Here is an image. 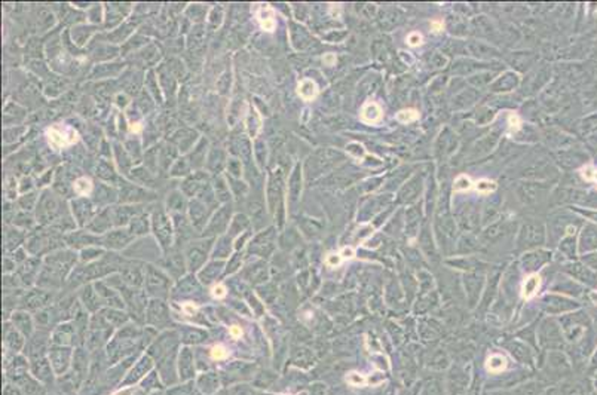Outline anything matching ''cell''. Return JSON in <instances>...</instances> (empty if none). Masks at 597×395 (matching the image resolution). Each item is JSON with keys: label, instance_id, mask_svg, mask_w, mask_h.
<instances>
[{"label": "cell", "instance_id": "obj_1", "mask_svg": "<svg viewBox=\"0 0 597 395\" xmlns=\"http://www.w3.org/2000/svg\"><path fill=\"white\" fill-rule=\"evenodd\" d=\"M360 117H361V121H363L364 124L376 125V124H379V122L382 121L383 111H382V107L377 104L376 101H369V103H366V104L363 106L361 113H360Z\"/></svg>", "mask_w": 597, "mask_h": 395}, {"label": "cell", "instance_id": "obj_2", "mask_svg": "<svg viewBox=\"0 0 597 395\" xmlns=\"http://www.w3.org/2000/svg\"><path fill=\"white\" fill-rule=\"evenodd\" d=\"M539 287H541V276H539L538 273H532V275H529V276L523 281V286H522V297L526 299V300H529V299H532V297L538 293Z\"/></svg>", "mask_w": 597, "mask_h": 395}, {"label": "cell", "instance_id": "obj_3", "mask_svg": "<svg viewBox=\"0 0 597 395\" xmlns=\"http://www.w3.org/2000/svg\"><path fill=\"white\" fill-rule=\"evenodd\" d=\"M68 355H70V352L66 351V348H64V351H63V348L60 351L52 349L51 361H52V367L57 372V374L64 373V370L68 366Z\"/></svg>", "mask_w": 597, "mask_h": 395}, {"label": "cell", "instance_id": "obj_4", "mask_svg": "<svg viewBox=\"0 0 597 395\" xmlns=\"http://www.w3.org/2000/svg\"><path fill=\"white\" fill-rule=\"evenodd\" d=\"M193 374V357L189 349H184L180 355V377L190 379Z\"/></svg>", "mask_w": 597, "mask_h": 395}, {"label": "cell", "instance_id": "obj_5", "mask_svg": "<svg viewBox=\"0 0 597 395\" xmlns=\"http://www.w3.org/2000/svg\"><path fill=\"white\" fill-rule=\"evenodd\" d=\"M486 369L490 373H501L507 369V358L501 353H493L487 358Z\"/></svg>", "mask_w": 597, "mask_h": 395}, {"label": "cell", "instance_id": "obj_6", "mask_svg": "<svg viewBox=\"0 0 597 395\" xmlns=\"http://www.w3.org/2000/svg\"><path fill=\"white\" fill-rule=\"evenodd\" d=\"M316 94H318V88H316V85H315L313 81L305 79V81H302V82L299 84V95H300L303 100L310 101V100H313V98L316 97Z\"/></svg>", "mask_w": 597, "mask_h": 395}, {"label": "cell", "instance_id": "obj_7", "mask_svg": "<svg viewBox=\"0 0 597 395\" xmlns=\"http://www.w3.org/2000/svg\"><path fill=\"white\" fill-rule=\"evenodd\" d=\"M199 386H201V389L204 392L213 394L219 388V379H217L216 374L205 373L204 376H201V379H199Z\"/></svg>", "mask_w": 597, "mask_h": 395}, {"label": "cell", "instance_id": "obj_8", "mask_svg": "<svg viewBox=\"0 0 597 395\" xmlns=\"http://www.w3.org/2000/svg\"><path fill=\"white\" fill-rule=\"evenodd\" d=\"M147 284H149V288L152 290V288H156L157 287V290H162V288H167L168 287V280L161 273V272H157V270H155V269H149V273H147ZM164 291V290H162Z\"/></svg>", "mask_w": 597, "mask_h": 395}, {"label": "cell", "instance_id": "obj_9", "mask_svg": "<svg viewBox=\"0 0 597 395\" xmlns=\"http://www.w3.org/2000/svg\"><path fill=\"white\" fill-rule=\"evenodd\" d=\"M205 257H207V250L205 248H199L198 245H195V247H192L190 248V251H189V266H190V269H198L199 266L202 264V262L205 260Z\"/></svg>", "mask_w": 597, "mask_h": 395}, {"label": "cell", "instance_id": "obj_10", "mask_svg": "<svg viewBox=\"0 0 597 395\" xmlns=\"http://www.w3.org/2000/svg\"><path fill=\"white\" fill-rule=\"evenodd\" d=\"M150 366H152V363H150V360L147 358V357H144L141 361H140V364L135 367V370L133 369V372H131V374L128 376V379H127V382H133V380H137V379H140L143 374L146 373L149 369H150Z\"/></svg>", "mask_w": 597, "mask_h": 395}, {"label": "cell", "instance_id": "obj_11", "mask_svg": "<svg viewBox=\"0 0 597 395\" xmlns=\"http://www.w3.org/2000/svg\"><path fill=\"white\" fill-rule=\"evenodd\" d=\"M397 121L400 124H412L419 119V111L416 109H404L397 113Z\"/></svg>", "mask_w": 597, "mask_h": 395}, {"label": "cell", "instance_id": "obj_12", "mask_svg": "<svg viewBox=\"0 0 597 395\" xmlns=\"http://www.w3.org/2000/svg\"><path fill=\"white\" fill-rule=\"evenodd\" d=\"M496 189H498V184H496L495 181H492V180L483 178V180H479V181L475 183V190H477L479 193H483V195L492 193V192H495Z\"/></svg>", "mask_w": 597, "mask_h": 395}, {"label": "cell", "instance_id": "obj_13", "mask_svg": "<svg viewBox=\"0 0 597 395\" xmlns=\"http://www.w3.org/2000/svg\"><path fill=\"white\" fill-rule=\"evenodd\" d=\"M471 187H472V181H471L469 177L465 176V174L458 177L455 180V183H453V190L455 192H465V190H469Z\"/></svg>", "mask_w": 597, "mask_h": 395}, {"label": "cell", "instance_id": "obj_14", "mask_svg": "<svg viewBox=\"0 0 597 395\" xmlns=\"http://www.w3.org/2000/svg\"><path fill=\"white\" fill-rule=\"evenodd\" d=\"M346 382H348L351 386H366L367 377L363 376V374L356 373V372H352V373H349L346 376Z\"/></svg>", "mask_w": 597, "mask_h": 395}, {"label": "cell", "instance_id": "obj_15", "mask_svg": "<svg viewBox=\"0 0 597 395\" xmlns=\"http://www.w3.org/2000/svg\"><path fill=\"white\" fill-rule=\"evenodd\" d=\"M348 152L351 154H354L358 161H363L361 157H363V154L366 153V152H364V147H363L361 144H358V143H351V144L348 146Z\"/></svg>", "mask_w": 597, "mask_h": 395}, {"label": "cell", "instance_id": "obj_16", "mask_svg": "<svg viewBox=\"0 0 597 395\" xmlns=\"http://www.w3.org/2000/svg\"><path fill=\"white\" fill-rule=\"evenodd\" d=\"M342 260H343L342 256L337 254V253H330V254L326 257V263H327V266H330V267H337V266H340Z\"/></svg>", "mask_w": 597, "mask_h": 395}, {"label": "cell", "instance_id": "obj_17", "mask_svg": "<svg viewBox=\"0 0 597 395\" xmlns=\"http://www.w3.org/2000/svg\"><path fill=\"white\" fill-rule=\"evenodd\" d=\"M581 174H582V177L585 178V180H590V181H596L597 183V170L596 168H593V167H584L582 168V171H581Z\"/></svg>", "mask_w": 597, "mask_h": 395}, {"label": "cell", "instance_id": "obj_18", "mask_svg": "<svg viewBox=\"0 0 597 395\" xmlns=\"http://www.w3.org/2000/svg\"><path fill=\"white\" fill-rule=\"evenodd\" d=\"M422 42H423V37H422V34L418 33V31L410 33L409 37H407V44L410 45V46H419V45H422Z\"/></svg>", "mask_w": 597, "mask_h": 395}, {"label": "cell", "instance_id": "obj_19", "mask_svg": "<svg viewBox=\"0 0 597 395\" xmlns=\"http://www.w3.org/2000/svg\"><path fill=\"white\" fill-rule=\"evenodd\" d=\"M508 124H509V130L511 131H517V130H520V117L517 116V114H509L508 116Z\"/></svg>", "mask_w": 597, "mask_h": 395}, {"label": "cell", "instance_id": "obj_20", "mask_svg": "<svg viewBox=\"0 0 597 395\" xmlns=\"http://www.w3.org/2000/svg\"><path fill=\"white\" fill-rule=\"evenodd\" d=\"M232 395H257L253 389H250V388H247V386H235L232 391Z\"/></svg>", "mask_w": 597, "mask_h": 395}, {"label": "cell", "instance_id": "obj_21", "mask_svg": "<svg viewBox=\"0 0 597 395\" xmlns=\"http://www.w3.org/2000/svg\"><path fill=\"white\" fill-rule=\"evenodd\" d=\"M226 355H227V352H226V349L223 346H214L213 348V357L214 358L223 360V358H226Z\"/></svg>", "mask_w": 597, "mask_h": 395}, {"label": "cell", "instance_id": "obj_22", "mask_svg": "<svg viewBox=\"0 0 597 395\" xmlns=\"http://www.w3.org/2000/svg\"><path fill=\"white\" fill-rule=\"evenodd\" d=\"M340 256H342V259H354V256H355L354 248H351V247H345V248L342 250Z\"/></svg>", "mask_w": 597, "mask_h": 395}, {"label": "cell", "instance_id": "obj_23", "mask_svg": "<svg viewBox=\"0 0 597 395\" xmlns=\"http://www.w3.org/2000/svg\"><path fill=\"white\" fill-rule=\"evenodd\" d=\"M323 63L327 64V66L336 64V55H334V54H326V55L323 57Z\"/></svg>", "mask_w": 597, "mask_h": 395}, {"label": "cell", "instance_id": "obj_24", "mask_svg": "<svg viewBox=\"0 0 597 395\" xmlns=\"http://www.w3.org/2000/svg\"><path fill=\"white\" fill-rule=\"evenodd\" d=\"M431 27H432V31H434V33H440L443 28H444V24H443L442 21H432L431 22Z\"/></svg>", "mask_w": 597, "mask_h": 395}, {"label": "cell", "instance_id": "obj_25", "mask_svg": "<svg viewBox=\"0 0 597 395\" xmlns=\"http://www.w3.org/2000/svg\"><path fill=\"white\" fill-rule=\"evenodd\" d=\"M214 290H216V291H214L216 296H223V294H224V288H223V287H216Z\"/></svg>", "mask_w": 597, "mask_h": 395}, {"label": "cell", "instance_id": "obj_26", "mask_svg": "<svg viewBox=\"0 0 597 395\" xmlns=\"http://www.w3.org/2000/svg\"><path fill=\"white\" fill-rule=\"evenodd\" d=\"M134 389L133 388H127V389H124V391H121V392H117V394L114 395H131V392H133Z\"/></svg>", "mask_w": 597, "mask_h": 395}, {"label": "cell", "instance_id": "obj_27", "mask_svg": "<svg viewBox=\"0 0 597 395\" xmlns=\"http://www.w3.org/2000/svg\"><path fill=\"white\" fill-rule=\"evenodd\" d=\"M591 297H593V299L596 300V303H597V293H593V294H591Z\"/></svg>", "mask_w": 597, "mask_h": 395}]
</instances>
